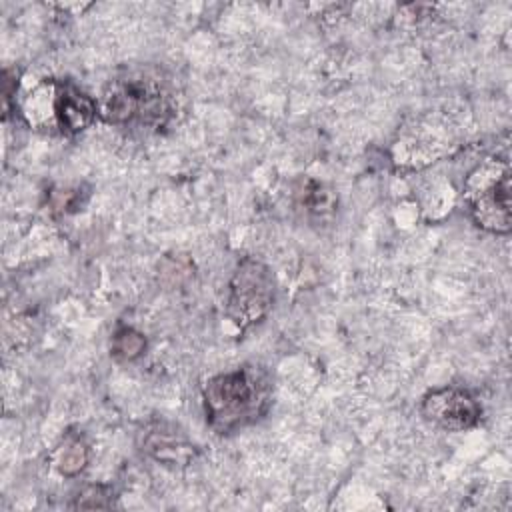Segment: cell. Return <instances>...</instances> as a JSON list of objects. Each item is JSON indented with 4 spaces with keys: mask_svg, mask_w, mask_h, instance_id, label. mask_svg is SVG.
<instances>
[{
    "mask_svg": "<svg viewBox=\"0 0 512 512\" xmlns=\"http://www.w3.org/2000/svg\"><path fill=\"white\" fill-rule=\"evenodd\" d=\"M104 122L132 130H162L178 112L174 82L158 68L132 66L114 74L96 102Z\"/></svg>",
    "mask_w": 512,
    "mask_h": 512,
    "instance_id": "obj_1",
    "label": "cell"
},
{
    "mask_svg": "<svg viewBox=\"0 0 512 512\" xmlns=\"http://www.w3.org/2000/svg\"><path fill=\"white\" fill-rule=\"evenodd\" d=\"M272 394V376L258 364L216 374L202 386L206 424L220 436L252 426L268 412Z\"/></svg>",
    "mask_w": 512,
    "mask_h": 512,
    "instance_id": "obj_2",
    "label": "cell"
},
{
    "mask_svg": "<svg viewBox=\"0 0 512 512\" xmlns=\"http://www.w3.org/2000/svg\"><path fill=\"white\" fill-rule=\"evenodd\" d=\"M464 196L476 226L494 234L510 232V168L506 158L486 160L476 166L466 178Z\"/></svg>",
    "mask_w": 512,
    "mask_h": 512,
    "instance_id": "obj_3",
    "label": "cell"
},
{
    "mask_svg": "<svg viewBox=\"0 0 512 512\" xmlns=\"http://www.w3.org/2000/svg\"><path fill=\"white\" fill-rule=\"evenodd\" d=\"M420 412L434 426L460 432L478 424L482 408L468 390L446 386L426 392Z\"/></svg>",
    "mask_w": 512,
    "mask_h": 512,
    "instance_id": "obj_5",
    "label": "cell"
},
{
    "mask_svg": "<svg viewBox=\"0 0 512 512\" xmlns=\"http://www.w3.org/2000/svg\"><path fill=\"white\" fill-rule=\"evenodd\" d=\"M98 114L96 102L72 84H56L54 116L62 134H78L92 124Z\"/></svg>",
    "mask_w": 512,
    "mask_h": 512,
    "instance_id": "obj_6",
    "label": "cell"
},
{
    "mask_svg": "<svg viewBox=\"0 0 512 512\" xmlns=\"http://www.w3.org/2000/svg\"><path fill=\"white\" fill-rule=\"evenodd\" d=\"M276 282L272 270L258 258H242L228 284L226 314L240 328L260 322L274 304Z\"/></svg>",
    "mask_w": 512,
    "mask_h": 512,
    "instance_id": "obj_4",
    "label": "cell"
},
{
    "mask_svg": "<svg viewBox=\"0 0 512 512\" xmlns=\"http://www.w3.org/2000/svg\"><path fill=\"white\" fill-rule=\"evenodd\" d=\"M304 206L306 212L310 216H318V218H326L328 214L334 212L336 208V198L330 190H326L322 184L318 182H308L304 186Z\"/></svg>",
    "mask_w": 512,
    "mask_h": 512,
    "instance_id": "obj_8",
    "label": "cell"
},
{
    "mask_svg": "<svg viewBox=\"0 0 512 512\" xmlns=\"http://www.w3.org/2000/svg\"><path fill=\"white\" fill-rule=\"evenodd\" d=\"M144 450L166 464H188L194 458V446L176 434L174 428L156 424L150 432L144 434Z\"/></svg>",
    "mask_w": 512,
    "mask_h": 512,
    "instance_id": "obj_7",
    "label": "cell"
},
{
    "mask_svg": "<svg viewBox=\"0 0 512 512\" xmlns=\"http://www.w3.org/2000/svg\"><path fill=\"white\" fill-rule=\"evenodd\" d=\"M144 350V338L130 330V328H124L120 332H116L114 336V344H112V354L116 358H126V360H132L136 356H140Z\"/></svg>",
    "mask_w": 512,
    "mask_h": 512,
    "instance_id": "obj_9",
    "label": "cell"
}]
</instances>
